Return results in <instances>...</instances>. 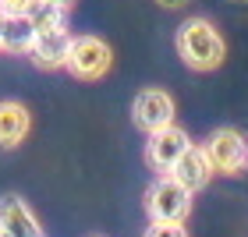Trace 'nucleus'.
I'll use <instances>...</instances> for the list:
<instances>
[{
    "label": "nucleus",
    "instance_id": "obj_1",
    "mask_svg": "<svg viewBox=\"0 0 248 237\" xmlns=\"http://www.w3.org/2000/svg\"><path fill=\"white\" fill-rule=\"evenodd\" d=\"M174 46H177V57L185 60V67L191 71H217V67L227 60V43H223L220 29L213 25L209 18H188L181 21L174 36Z\"/></svg>",
    "mask_w": 248,
    "mask_h": 237
},
{
    "label": "nucleus",
    "instance_id": "obj_2",
    "mask_svg": "<svg viewBox=\"0 0 248 237\" xmlns=\"http://www.w3.org/2000/svg\"><path fill=\"white\" fill-rule=\"evenodd\" d=\"M145 212H149V220L185 223L191 212V191L174 174H156V180L145 188Z\"/></svg>",
    "mask_w": 248,
    "mask_h": 237
},
{
    "label": "nucleus",
    "instance_id": "obj_3",
    "mask_svg": "<svg viewBox=\"0 0 248 237\" xmlns=\"http://www.w3.org/2000/svg\"><path fill=\"white\" fill-rule=\"evenodd\" d=\"M110 64H114V50L107 46L99 36H75L71 39V53H67V71L78 82H99Z\"/></svg>",
    "mask_w": 248,
    "mask_h": 237
},
{
    "label": "nucleus",
    "instance_id": "obj_4",
    "mask_svg": "<svg viewBox=\"0 0 248 237\" xmlns=\"http://www.w3.org/2000/svg\"><path fill=\"white\" fill-rule=\"evenodd\" d=\"M202 149H206L213 170L223 174V177L241 174L245 163H248V142H245V134L234 131V128H217V131L206 138V145H202Z\"/></svg>",
    "mask_w": 248,
    "mask_h": 237
},
{
    "label": "nucleus",
    "instance_id": "obj_5",
    "mask_svg": "<svg viewBox=\"0 0 248 237\" xmlns=\"http://www.w3.org/2000/svg\"><path fill=\"white\" fill-rule=\"evenodd\" d=\"M174 114H177V106H174V96L167 92V89H142V92L135 96V103H131V120H135V128H142L145 134L174 124Z\"/></svg>",
    "mask_w": 248,
    "mask_h": 237
},
{
    "label": "nucleus",
    "instance_id": "obj_6",
    "mask_svg": "<svg viewBox=\"0 0 248 237\" xmlns=\"http://www.w3.org/2000/svg\"><path fill=\"white\" fill-rule=\"evenodd\" d=\"M188 131L177 128V124H167V128L153 131L149 142H145V166L156 174H170L174 163L181 160V152L188 149Z\"/></svg>",
    "mask_w": 248,
    "mask_h": 237
},
{
    "label": "nucleus",
    "instance_id": "obj_7",
    "mask_svg": "<svg viewBox=\"0 0 248 237\" xmlns=\"http://www.w3.org/2000/svg\"><path fill=\"white\" fill-rule=\"evenodd\" d=\"M71 32L67 29H39L36 39H32L29 57L36 67L43 71H57V67H67V53H71Z\"/></svg>",
    "mask_w": 248,
    "mask_h": 237
},
{
    "label": "nucleus",
    "instance_id": "obj_8",
    "mask_svg": "<svg viewBox=\"0 0 248 237\" xmlns=\"http://www.w3.org/2000/svg\"><path fill=\"white\" fill-rule=\"evenodd\" d=\"M177 180H181V184L191 191V195H195V191H202L213 180V163H209V156H206V149H202V145H188V149L181 152V160L174 163V170H170Z\"/></svg>",
    "mask_w": 248,
    "mask_h": 237
},
{
    "label": "nucleus",
    "instance_id": "obj_9",
    "mask_svg": "<svg viewBox=\"0 0 248 237\" xmlns=\"http://www.w3.org/2000/svg\"><path fill=\"white\" fill-rule=\"evenodd\" d=\"M0 230H7L11 237H43L39 220L32 216L25 198H18V195L0 198Z\"/></svg>",
    "mask_w": 248,
    "mask_h": 237
},
{
    "label": "nucleus",
    "instance_id": "obj_10",
    "mask_svg": "<svg viewBox=\"0 0 248 237\" xmlns=\"http://www.w3.org/2000/svg\"><path fill=\"white\" fill-rule=\"evenodd\" d=\"M32 131V114L15 99H4L0 103V149H15L29 138Z\"/></svg>",
    "mask_w": 248,
    "mask_h": 237
},
{
    "label": "nucleus",
    "instance_id": "obj_11",
    "mask_svg": "<svg viewBox=\"0 0 248 237\" xmlns=\"http://www.w3.org/2000/svg\"><path fill=\"white\" fill-rule=\"evenodd\" d=\"M32 39H36V25L29 21V15H11L7 32H4V50L0 53H29Z\"/></svg>",
    "mask_w": 248,
    "mask_h": 237
},
{
    "label": "nucleus",
    "instance_id": "obj_12",
    "mask_svg": "<svg viewBox=\"0 0 248 237\" xmlns=\"http://www.w3.org/2000/svg\"><path fill=\"white\" fill-rule=\"evenodd\" d=\"M25 15H29L32 25H36V32L39 29H64L67 25V7L50 4V0H32V7L25 11Z\"/></svg>",
    "mask_w": 248,
    "mask_h": 237
},
{
    "label": "nucleus",
    "instance_id": "obj_13",
    "mask_svg": "<svg viewBox=\"0 0 248 237\" xmlns=\"http://www.w3.org/2000/svg\"><path fill=\"white\" fill-rule=\"evenodd\" d=\"M142 237H188V230L185 223H174V220H153Z\"/></svg>",
    "mask_w": 248,
    "mask_h": 237
},
{
    "label": "nucleus",
    "instance_id": "obj_14",
    "mask_svg": "<svg viewBox=\"0 0 248 237\" xmlns=\"http://www.w3.org/2000/svg\"><path fill=\"white\" fill-rule=\"evenodd\" d=\"M32 7V0H0V11H7V15H25Z\"/></svg>",
    "mask_w": 248,
    "mask_h": 237
},
{
    "label": "nucleus",
    "instance_id": "obj_15",
    "mask_svg": "<svg viewBox=\"0 0 248 237\" xmlns=\"http://www.w3.org/2000/svg\"><path fill=\"white\" fill-rule=\"evenodd\" d=\"M156 4H160V7H167V11H177V7H185L188 0H156Z\"/></svg>",
    "mask_w": 248,
    "mask_h": 237
},
{
    "label": "nucleus",
    "instance_id": "obj_16",
    "mask_svg": "<svg viewBox=\"0 0 248 237\" xmlns=\"http://www.w3.org/2000/svg\"><path fill=\"white\" fill-rule=\"evenodd\" d=\"M7 11H0V50H4V32H7Z\"/></svg>",
    "mask_w": 248,
    "mask_h": 237
},
{
    "label": "nucleus",
    "instance_id": "obj_17",
    "mask_svg": "<svg viewBox=\"0 0 248 237\" xmlns=\"http://www.w3.org/2000/svg\"><path fill=\"white\" fill-rule=\"evenodd\" d=\"M50 4H61V7H67V11H71V7H75V0H50Z\"/></svg>",
    "mask_w": 248,
    "mask_h": 237
},
{
    "label": "nucleus",
    "instance_id": "obj_18",
    "mask_svg": "<svg viewBox=\"0 0 248 237\" xmlns=\"http://www.w3.org/2000/svg\"><path fill=\"white\" fill-rule=\"evenodd\" d=\"M0 237H11V234H7V230H0Z\"/></svg>",
    "mask_w": 248,
    "mask_h": 237
}]
</instances>
